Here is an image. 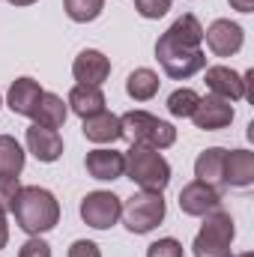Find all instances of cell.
Segmentation results:
<instances>
[{
  "instance_id": "cell-20",
  "label": "cell",
  "mask_w": 254,
  "mask_h": 257,
  "mask_svg": "<svg viewBox=\"0 0 254 257\" xmlns=\"http://www.w3.org/2000/svg\"><path fill=\"white\" fill-rule=\"evenodd\" d=\"M66 117H69V105L63 102V96H57V93H42L36 111L30 114V120L36 126H45V128H60L66 123Z\"/></svg>"
},
{
  "instance_id": "cell-19",
  "label": "cell",
  "mask_w": 254,
  "mask_h": 257,
  "mask_svg": "<svg viewBox=\"0 0 254 257\" xmlns=\"http://www.w3.org/2000/svg\"><path fill=\"white\" fill-rule=\"evenodd\" d=\"M66 105H69V111H72V114H78L81 120H87V117H93V114L105 111V93H102V87L75 84V87L69 90Z\"/></svg>"
},
{
  "instance_id": "cell-18",
  "label": "cell",
  "mask_w": 254,
  "mask_h": 257,
  "mask_svg": "<svg viewBox=\"0 0 254 257\" xmlns=\"http://www.w3.org/2000/svg\"><path fill=\"white\" fill-rule=\"evenodd\" d=\"M84 138L93 141V144H114L123 138V126H120V117L111 114V111H99L93 117L84 120Z\"/></svg>"
},
{
  "instance_id": "cell-12",
  "label": "cell",
  "mask_w": 254,
  "mask_h": 257,
  "mask_svg": "<svg viewBox=\"0 0 254 257\" xmlns=\"http://www.w3.org/2000/svg\"><path fill=\"white\" fill-rule=\"evenodd\" d=\"M84 165H87V174L99 183H114L126 174V156L117 153V150H105V147L90 150Z\"/></svg>"
},
{
  "instance_id": "cell-28",
  "label": "cell",
  "mask_w": 254,
  "mask_h": 257,
  "mask_svg": "<svg viewBox=\"0 0 254 257\" xmlns=\"http://www.w3.org/2000/svg\"><path fill=\"white\" fill-rule=\"evenodd\" d=\"M18 257H51V245L39 236H30L21 248H18Z\"/></svg>"
},
{
  "instance_id": "cell-17",
  "label": "cell",
  "mask_w": 254,
  "mask_h": 257,
  "mask_svg": "<svg viewBox=\"0 0 254 257\" xmlns=\"http://www.w3.org/2000/svg\"><path fill=\"white\" fill-rule=\"evenodd\" d=\"M224 156H227V150H221V147L203 150L197 156V162H194L197 183H206V186H212V189L221 192V186H224Z\"/></svg>"
},
{
  "instance_id": "cell-14",
  "label": "cell",
  "mask_w": 254,
  "mask_h": 257,
  "mask_svg": "<svg viewBox=\"0 0 254 257\" xmlns=\"http://www.w3.org/2000/svg\"><path fill=\"white\" fill-rule=\"evenodd\" d=\"M27 150L39 162L51 165V162H57L63 156V138H60L57 128H45V126H36L33 123V126L27 128Z\"/></svg>"
},
{
  "instance_id": "cell-16",
  "label": "cell",
  "mask_w": 254,
  "mask_h": 257,
  "mask_svg": "<svg viewBox=\"0 0 254 257\" xmlns=\"http://www.w3.org/2000/svg\"><path fill=\"white\" fill-rule=\"evenodd\" d=\"M254 183V153L251 150H227L224 156V186L248 189Z\"/></svg>"
},
{
  "instance_id": "cell-21",
  "label": "cell",
  "mask_w": 254,
  "mask_h": 257,
  "mask_svg": "<svg viewBox=\"0 0 254 257\" xmlns=\"http://www.w3.org/2000/svg\"><path fill=\"white\" fill-rule=\"evenodd\" d=\"M159 75L153 72V69H147V66H141V69H135L132 75L126 78V93L135 99V102H150L156 93H159Z\"/></svg>"
},
{
  "instance_id": "cell-30",
  "label": "cell",
  "mask_w": 254,
  "mask_h": 257,
  "mask_svg": "<svg viewBox=\"0 0 254 257\" xmlns=\"http://www.w3.org/2000/svg\"><path fill=\"white\" fill-rule=\"evenodd\" d=\"M9 242V224H6V212H0V248H6Z\"/></svg>"
},
{
  "instance_id": "cell-8",
  "label": "cell",
  "mask_w": 254,
  "mask_h": 257,
  "mask_svg": "<svg viewBox=\"0 0 254 257\" xmlns=\"http://www.w3.org/2000/svg\"><path fill=\"white\" fill-rule=\"evenodd\" d=\"M203 39H206V48H209L215 57H233V54L242 48L245 33H242V27H239L236 21L218 18V21H212V24L203 30Z\"/></svg>"
},
{
  "instance_id": "cell-22",
  "label": "cell",
  "mask_w": 254,
  "mask_h": 257,
  "mask_svg": "<svg viewBox=\"0 0 254 257\" xmlns=\"http://www.w3.org/2000/svg\"><path fill=\"white\" fill-rule=\"evenodd\" d=\"M24 171V150L12 135H0V177H18Z\"/></svg>"
},
{
  "instance_id": "cell-25",
  "label": "cell",
  "mask_w": 254,
  "mask_h": 257,
  "mask_svg": "<svg viewBox=\"0 0 254 257\" xmlns=\"http://www.w3.org/2000/svg\"><path fill=\"white\" fill-rule=\"evenodd\" d=\"M21 192L18 177H0V212H12V203Z\"/></svg>"
},
{
  "instance_id": "cell-34",
  "label": "cell",
  "mask_w": 254,
  "mask_h": 257,
  "mask_svg": "<svg viewBox=\"0 0 254 257\" xmlns=\"http://www.w3.org/2000/svg\"><path fill=\"white\" fill-rule=\"evenodd\" d=\"M0 105H3V99H0Z\"/></svg>"
},
{
  "instance_id": "cell-3",
  "label": "cell",
  "mask_w": 254,
  "mask_h": 257,
  "mask_svg": "<svg viewBox=\"0 0 254 257\" xmlns=\"http://www.w3.org/2000/svg\"><path fill=\"white\" fill-rule=\"evenodd\" d=\"M156 60L162 63L165 75L174 78V81H186L194 72L206 69V54H203V48L180 42V39H177L174 33H168V30H165V33L159 36V42H156Z\"/></svg>"
},
{
  "instance_id": "cell-23",
  "label": "cell",
  "mask_w": 254,
  "mask_h": 257,
  "mask_svg": "<svg viewBox=\"0 0 254 257\" xmlns=\"http://www.w3.org/2000/svg\"><path fill=\"white\" fill-rule=\"evenodd\" d=\"M63 9L75 24H87V21H96L102 15L105 0H63Z\"/></svg>"
},
{
  "instance_id": "cell-32",
  "label": "cell",
  "mask_w": 254,
  "mask_h": 257,
  "mask_svg": "<svg viewBox=\"0 0 254 257\" xmlns=\"http://www.w3.org/2000/svg\"><path fill=\"white\" fill-rule=\"evenodd\" d=\"M9 3H12V6H33L36 0H9Z\"/></svg>"
},
{
  "instance_id": "cell-15",
  "label": "cell",
  "mask_w": 254,
  "mask_h": 257,
  "mask_svg": "<svg viewBox=\"0 0 254 257\" xmlns=\"http://www.w3.org/2000/svg\"><path fill=\"white\" fill-rule=\"evenodd\" d=\"M42 93H45V90L39 87V81H33V78H15L12 87H9V93H6V105H9L12 114L30 117V114L36 111Z\"/></svg>"
},
{
  "instance_id": "cell-27",
  "label": "cell",
  "mask_w": 254,
  "mask_h": 257,
  "mask_svg": "<svg viewBox=\"0 0 254 257\" xmlns=\"http://www.w3.org/2000/svg\"><path fill=\"white\" fill-rule=\"evenodd\" d=\"M135 9L141 18H162L171 9V0H135Z\"/></svg>"
},
{
  "instance_id": "cell-24",
  "label": "cell",
  "mask_w": 254,
  "mask_h": 257,
  "mask_svg": "<svg viewBox=\"0 0 254 257\" xmlns=\"http://www.w3.org/2000/svg\"><path fill=\"white\" fill-rule=\"evenodd\" d=\"M197 93L189 90V87H180V90H174L171 96H168V111H171V117H191L194 114V108H197Z\"/></svg>"
},
{
  "instance_id": "cell-6",
  "label": "cell",
  "mask_w": 254,
  "mask_h": 257,
  "mask_svg": "<svg viewBox=\"0 0 254 257\" xmlns=\"http://www.w3.org/2000/svg\"><path fill=\"white\" fill-rule=\"evenodd\" d=\"M168 215V206H165V197L162 192H141L132 194L123 206V224H126L129 233H150L156 230Z\"/></svg>"
},
{
  "instance_id": "cell-11",
  "label": "cell",
  "mask_w": 254,
  "mask_h": 257,
  "mask_svg": "<svg viewBox=\"0 0 254 257\" xmlns=\"http://www.w3.org/2000/svg\"><path fill=\"white\" fill-rule=\"evenodd\" d=\"M203 81H206V90L212 96H218V99H227V102L245 99V81L230 66H209L206 75H203Z\"/></svg>"
},
{
  "instance_id": "cell-5",
  "label": "cell",
  "mask_w": 254,
  "mask_h": 257,
  "mask_svg": "<svg viewBox=\"0 0 254 257\" xmlns=\"http://www.w3.org/2000/svg\"><path fill=\"white\" fill-rule=\"evenodd\" d=\"M123 138H129L138 147H150V150H168L177 141V128L147 111H129L120 117Z\"/></svg>"
},
{
  "instance_id": "cell-13",
  "label": "cell",
  "mask_w": 254,
  "mask_h": 257,
  "mask_svg": "<svg viewBox=\"0 0 254 257\" xmlns=\"http://www.w3.org/2000/svg\"><path fill=\"white\" fill-rule=\"evenodd\" d=\"M218 206H221V192L212 189V186H206V183L194 180L189 186H183V192H180V209L186 215L200 218V215H206V212H212Z\"/></svg>"
},
{
  "instance_id": "cell-1",
  "label": "cell",
  "mask_w": 254,
  "mask_h": 257,
  "mask_svg": "<svg viewBox=\"0 0 254 257\" xmlns=\"http://www.w3.org/2000/svg\"><path fill=\"white\" fill-rule=\"evenodd\" d=\"M12 215H15V224L24 233L39 236V233H48V230L57 227L60 203L42 186H21V192L15 197V203H12Z\"/></svg>"
},
{
  "instance_id": "cell-29",
  "label": "cell",
  "mask_w": 254,
  "mask_h": 257,
  "mask_svg": "<svg viewBox=\"0 0 254 257\" xmlns=\"http://www.w3.org/2000/svg\"><path fill=\"white\" fill-rule=\"evenodd\" d=\"M69 257H102V248L93 239H75L69 245Z\"/></svg>"
},
{
  "instance_id": "cell-4",
  "label": "cell",
  "mask_w": 254,
  "mask_h": 257,
  "mask_svg": "<svg viewBox=\"0 0 254 257\" xmlns=\"http://www.w3.org/2000/svg\"><path fill=\"white\" fill-rule=\"evenodd\" d=\"M233 236H236L233 218H230V212H224L218 206L203 215V224L191 242V251H194V257H233V251H230Z\"/></svg>"
},
{
  "instance_id": "cell-33",
  "label": "cell",
  "mask_w": 254,
  "mask_h": 257,
  "mask_svg": "<svg viewBox=\"0 0 254 257\" xmlns=\"http://www.w3.org/2000/svg\"><path fill=\"white\" fill-rule=\"evenodd\" d=\"M239 257H254V254H251V251H248V254H239Z\"/></svg>"
},
{
  "instance_id": "cell-26",
  "label": "cell",
  "mask_w": 254,
  "mask_h": 257,
  "mask_svg": "<svg viewBox=\"0 0 254 257\" xmlns=\"http://www.w3.org/2000/svg\"><path fill=\"white\" fill-rule=\"evenodd\" d=\"M147 257H183V242L174 236H165L147 248Z\"/></svg>"
},
{
  "instance_id": "cell-31",
  "label": "cell",
  "mask_w": 254,
  "mask_h": 257,
  "mask_svg": "<svg viewBox=\"0 0 254 257\" xmlns=\"http://www.w3.org/2000/svg\"><path fill=\"white\" fill-rule=\"evenodd\" d=\"M230 6L236 12H254V0H230Z\"/></svg>"
},
{
  "instance_id": "cell-2",
  "label": "cell",
  "mask_w": 254,
  "mask_h": 257,
  "mask_svg": "<svg viewBox=\"0 0 254 257\" xmlns=\"http://www.w3.org/2000/svg\"><path fill=\"white\" fill-rule=\"evenodd\" d=\"M126 156V177L144 192H165L171 183V165L159 150L132 144Z\"/></svg>"
},
{
  "instance_id": "cell-7",
  "label": "cell",
  "mask_w": 254,
  "mask_h": 257,
  "mask_svg": "<svg viewBox=\"0 0 254 257\" xmlns=\"http://www.w3.org/2000/svg\"><path fill=\"white\" fill-rule=\"evenodd\" d=\"M123 215V203L114 192H90L81 200V218L84 224H90L93 230H108L120 221Z\"/></svg>"
},
{
  "instance_id": "cell-10",
  "label": "cell",
  "mask_w": 254,
  "mask_h": 257,
  "mask_svg": "<svg viewBox=\"0 0 254 257\" xmlns=\"http://www.w3.org/2000/svg\"><path fill=\"white\" fill-rule=\"evenodd\" d=\"M72 75H75L78 84L102 87V84L108 81V75H111V60H108L102 51H96V48H84V51L75 57V63H72Z\"/></svg>"
},
{
  "instance_id": "cell-9",
  "label": "cell",
  "mask_w": 254,
  "mask_h": 257,
  "mask_svg": "<svg viewBox=\"0 0 254 257\" xmlns=\"http://www.w3.org/2000/svg\"><path fill=\"white\" fill-rule=\"evenodd\" d=\"M194 126L203 128V132H218V128H227L233 123V105L227 99H218V96H200L197 99V108L191 114Z\"/></svg>"
}]
</instances>
